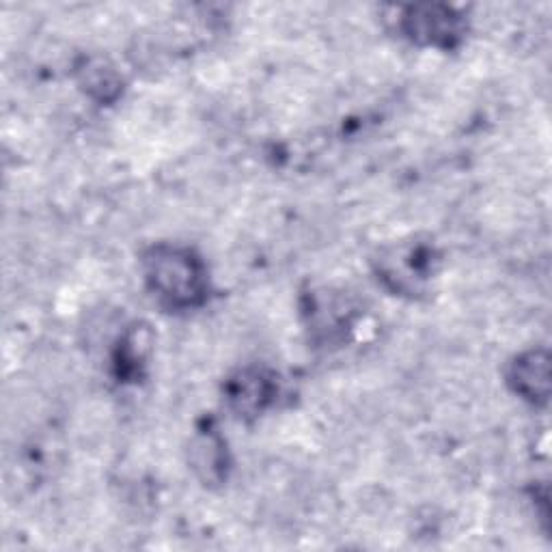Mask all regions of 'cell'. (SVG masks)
Wrapping results in <instances>:
<instances>
[{
	"label": "cell",
	"instance_id": "6da1fadb",
	"mask_svg": "<svg viewBox=\"0 0 552 552\" xmlns=\"http://www.w3.org/2000/svg\"><path fill=\"white\" fill-rule=\"evenodd\" d=\"M147 283L171 307H192L203 296V266L184 248L158 246L145 257Z\"/></svg>",
	"mask_w": 552,
	"mask_h": 552
},
{
	"label": "cell",
	"instance_id": "7a4b0ae2",
	"mask_svg": "<svg viewBox=\"0 0 552 552\" xmlns=\"http://www.w3.org/2000/svg\"><path fill=\"white\" fill-rule=\"evenodd\" d=\"M408 29L412 37L425 41V44H449L455 33H458V20L451 16V11L427 7L421 11H412V18H408Z\"/></svg>",
	"mask_w": 552,
	"mask_h": 552
},
{
	"label": "cell",
	"instance_id": "3957f363",
	"mask_svg": "<svg viewBox=\"0 0 552 552\" xmlns=\"http://www.w3.org/2000/svg\"><path fill=\"white\" fill-rule=\"evenodd\" d=\"M518 389L535 399V395H540L535 389V384H540L542 389H548V363L546 358H542L540 354H531L527 358H522V361L516 365V374H514Z\"/></svg>",
	"mask_w": 552,
	"mask_h": 552
},
{
	"label": "cell",
	"instance_id": "277c9868",
	"mask_svg": "<svg viewBox=\"0 0 552 552\" xmlns=\"http://www.w3.org/2000/svg\"><path fill=\"white\" fill-rule=\"evenodd\" d=\"M270 395V384L264 376H251V378H242L236 389L231 391V402L238 406V410H255L264 406V402Z\"/></svg>",
	"mask_w": 552,
	"mask_h": 552
}]
</instances>
